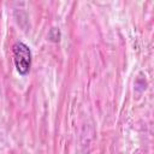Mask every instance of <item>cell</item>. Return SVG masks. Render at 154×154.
I'll return each instance as SVG.
<instances>
[{
	"label": "cell",
	"mask_w": 154,
	"mask_h": 154,
	"mask_svg": "<svg viewBox=\"0 0 154 154\" xmlns=\"http://www.w3.org/2000/svg\"><path fill=\"white\" fill-rule=\"evenodd\" d=\"M12 51H13V61L16 70L22 76L28 75L31 67V51L29 46H26L22 41H17L13 45Z\"/></svg>",
	"instance_id": "obj_1"
},
{
	"label": "cell",
	"mask_w": 154,
	"mask_h": 154,
	"mask_svg": "<svg viewBox=\"0 0 154 154\" xmlns=\"http://www.w3.org/2000/svg\"><path fill=\"white\" fill-rule=\"evenodd\" d=\"M49 38L54 42L59 41L60 40V31L57 29V28H52L51 31H49Z\"/></svg>",
	"instance_id": "obj_2"
}]
</instances>
